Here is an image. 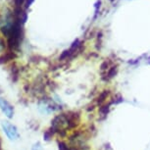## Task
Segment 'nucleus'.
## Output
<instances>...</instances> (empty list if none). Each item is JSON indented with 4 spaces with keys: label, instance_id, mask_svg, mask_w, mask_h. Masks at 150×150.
Instances as JSON below:
<instances>
[{
    "label": "nucleus",
    "instance_id": "6",
    "mask_svg": "<svg viewBox=\"0 0 150 150\" xmlns=\"http://www.w3.org/2000/svg\"><path fill=\"white\" fill-rule=\"evenodd\" d=\"M59 150H78L77 148H74V147L68 146L66 143L64 142H59Z\"/></svg>",
    "mask_w": 150,
    "mask_h": 150
},
{
    "label": "nucleus",
    "instance_id": "7",
    "mask_svg": "<svg viewBox=\"0 0 150 150\" xmlns=\"http://www.w3.org/2000/svg\"><path fill=\"white\" fill-rule=\"evenodd\" d=\"M33 150H41V148L39 147V144H38V145H35V146H33Z\"/></svg>",
    "mask_w": 150,
    "mask_h": 150
},
{
    "label": "nucleus",
    "instance_id": "3",
    "mask_svg": "<svg viewBox=\"0 0 150 150\" xmlns=\"http://www.w3.org/2000/svg\"><path fill=\"white\" fill-rule=\"evenodd\" d=\"M117 71H118V66L117 65H114L113 64L109 69H107L106 71L102 72V79L104 81H109L111 80L112 78L115 77V75L117 74Z\"/></svg>",
    "mask_w": 150,
    "mask_h": 150
},
{
    "label": "nucleus",
    "instance_id": "1",
    "mask_svg": "<svg viewBox=\"0 0 150 150\" xmlns=\"http://www.w3.org/2000/svg\"><path fill=\"white\" fill-rule=\"evenodd\" d=\"M2 127H3V129L5 132V134H7V137H9V139L11 140H16L19 138V132H18V129L14 125H12L9 122H4L2 124Z\"/></svg>",
    "mask_w": 150,
    "mask_h": 150
},
{
    "label": "nucleus",
    "instance_id": "4",
    "mask_svg": "<svg viewBox=\"0 0 150 150\" xmlns=\"http://www.w3.org/2000/svg\"><path fill=\"white\" fill-rule=\"evenodd\" d=\"M80 45L81 44L79 43V41H76L75 43L72 45V47H71L69 50H66V51L63 53V55L61 56V60H63V59H68V58L72 57L73 55H75L76 52L79 51Z\"/></svg>",
    "mask_w": 150,
    "mask_h": 150
},
{
    "label": "nucleus",
    "instance_id": "2",
    "mask_svg": "<svg viewBox=\"0 0 150 150\" xmlns=\"http://www.w3.org/2000/svg\"><path fill=\"white\" fill-rule=\"evenodd\" d=\"M0 109L4 113L7 118L11 119L14 115V108L6 99L0 97Z\"/></svg>",
    "mask_w": 150,
    "mask_h": 150
},
{
    "label": "nucleus",
    "instance_id": "5",
    "mask_svg": "<svg viewBox=\"0 0 150 150\" xmlns=\"http://www.w3.org/2000/svg\"><path fill=\"white\" fill-rule=\"evenodd\" d=\"M14 58V55L12 52L6 53L5 55H3L2 57H0V63H5V62H8L9 60H12Z\"/></svg>",
    "mask_w": 150,
    "mask_h": 150
}]
</instances>
